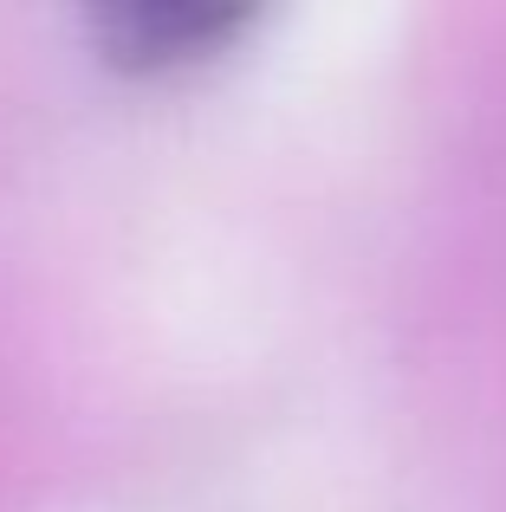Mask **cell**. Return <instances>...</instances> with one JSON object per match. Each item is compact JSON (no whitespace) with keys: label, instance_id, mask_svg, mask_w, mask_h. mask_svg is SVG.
<instances>
[{"label":"cell","instance_id":"cell-1","mask_svg":"<svg viewBox=\"0 0 506 512\" xmlns=\"http://www.w3.org/2000/svg\"><path fill=\"white\" fill-rule=\"evenodd\" d=\"M234 26L228 7H202V0H130V7L98 13V39L117 65H169L208 52Z\"/></svg>","mask_w":506,"mask_h":512}]
</instances>
